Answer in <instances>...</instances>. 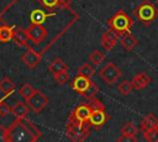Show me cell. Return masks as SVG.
I'll list each match as a JSON object with an SVG mask.
<instances>
[{"label": "cell", "mask_w": 158, "mask_h": 142, "mask_svg": "<svg viewBox=\"0 0 158 142\" xmlns=\"http://www.w3.org/2000/svg\"><path fill=\"white\" fill-rule=\"evenodd\" d=\"M53 78H54V81L57 84L64 85L69 80V73H68V70H63V72H59V73L53 74Z\"/></svg>", "instance_id": "obj_28"}, {"label": "cell", "mask_w": 158, "mask_h": 142, "mask_svg": "<svg viewBox=\"0 0 158 142\" xmlns=\"http://www.w3.org/2000/svg\"><path fill=\"white\" fill-rule=\"evenodd\" d=\"M109 120H110V115L106 114L105 105L102 104V101H100L99 99L95 98L94 99V107H93V111L89 116L88 123L90 125V127L100 130Z\"/></svg>", "instance_id": "obj_6"}, {"label": "cell", "mask_w": 158, "mask_h": 142, "mask_svg": "<svg viewBox=\"0 0 158 142\" xmlns=\"http://www.w3.org/2000/svg\"><path fill=\"white\" fill-rule=\"evenodd\" d=\"M154 128H158V119L156 117V115L153 112H148L141 121L139 130L143 132V131H149V130H154Z\"/></svg>", "instance_id": "obj_17"}, {"label": "cell", "mask_w": 158, "mask_h": 142, "mask_svg": "<svg viewBox=\"0 0 158 142\" xmlns=\"http://www.w3.org/2000/svg\"><path fill=\"white\" fill-rule=\"evenodd\" d=\"M28 111H30V107H28L27 102H23V101H17V102L11 107V114H12L15 117H17V119L27 117Z\"/></svg>", "instance_id": "obj_18"}, {"label": "cell", "mask_w": 158, "mask_h": 142, "mask_svg": "<svg viewBox=\"0 0 158 142\" xmlns=\"http://www.w3.org/2000/svg\"><path fill=\"white\" fill-rule=\"evenodd\" d=\"M70 86L75 93H78L79 95L84 96L88 100L95 99L100 91V88L98 86V84L94 80H91V78H88V77H84L80 74H77V77L73 79Z\"/></svg>", "instance_id": "obj_2"}, {"label": "cell", "mask_w": 158, "mask_h": 142, "mask_svg": "<svg viewBox=\"0 0 158 142\" xmlns=\"http://www.w3.org/2000/svg\"><path fill=\"white\" fill-rule=\"evenodd\" d=\"M48 70L52 73V74H56V73H59V72H63V70H68V65L63 62V59L60 58H54L49 65H48Z\"/></svg>", "instance_id": "obj_21"}, {"label": "cell", "mask_w": 158, "mask_h": 142, "mask_svg": "<svg viewBox=\"0 0 158 142\" xmlns=\"http://www.w3.org/2000/svg\"><path fill=\"white\" fill-rule=\"evenodd\" d=\"M138 133V128L131 122H125L123 126L121 127V136H125V137H132V138H136V135Z\"/></svg>", "instance_id": "obj_22"}, {"label": "cell", "mask_w": 158, "mask_h": 142, "mask_svg": "<svg viewBox=\"0 0 158 142\" xmlns=\"http://www.w3.org/2000/svg\"><path fill=\"white\" fill-rule=\"evenodd\" d=\"M10 114H11V107H10L5 101L0 100V116L5 117V116H7V115H10Z\"/></svg>", "instance_id": "obj_30"}, {"label": "cell", "mask_w": 158, "mask_h": 142, "mask_svg": "<svg viewBox=\"0 0 158 142\" xmlns=\"http://www.w3.org/2000/svg\"><path fill=\"white\" fill-rule=\"evenodd\" d=\"M15 88H16L15 83H14L9 77H4V78L0 80V91H1V93L9 95V94H11V93L15 90Z\"/></svg>", "instance_id": "obj_23"}, {"label": "cell", "mask_w": 158, "mask_h": 142, "mask_svg": "<svg viewBox=\"0 0 158 142\" xmlns=\"http://www.w3.org/2000/svg\"><path fill=\"white\" fill-rule=\"evenodd\" d=\"M27 35L30 37V40L35 43V44H40L41 42H43L47 37V30L43 25H37V23H31L27 28Z\"/></svg>", "instance_id": "obj_11"}, {"label": "cell", "mask_w": 158, "mask_h": 142, "mask_svg": "<svg viewBox=\"0 0 158 142\" xmlns=\"http://www.w3.org/2000/svg\"><path fill=\"white\" fill-rule=\"evenodd\" d=\"M36 90H37V89H35L31 84L25 83V84H22V86L20 88L19 94H20V96H21V98H23L25 100H27V99H30V98L35 94V91H36Z\"/></svg>", "instance_id": "obj_24"}, {"label": "cell", "mask_w": 158, "mask_h": 142, "mask_svg": "<svg viewBox=\"0 0 158 142\" xmlns=\"http://www.w3.org/2000/svg\"><path fill=\"white\" fill-rule=\"evenodd\" d=\"M132 90H133V86H132L131 80H122V81L117 85V91H118L122 96H127L128 94H131Z\"/></svg>", "instance_id": "obj_25"}, {"label": "cell", "mask_w": 158, "mask_h": 142, "mask_svg": "<svg viewBox=\"0 0 158 142\" xmlns=\"http://www.w3.org/2000/svg\"><path fill=\"white\" fill-rule=\"evenodd\" d=\"M151 81H152V78H151L146 72H139V73H137V74L132 78V80H131L132 86H133V89H136V90H142V89L147 88V86L151 84Z\"/></svg>", "instance_id": "obj_14"}, {"label": "cell", "mask_w": 158, "mask_h": 142, "mask_svg": "<svg viewBox=\"0 0 158 142\" xmlns=\"http://www.w3.org/2000/svg\"><path fill=\"white\" fill-rule=\"evenodd\" d=\"M156 5H157V6H158V0H156Z\"/></svg>", "instance_id": "obj_33"}, {"label": "cell", "mask_w": 158, "mask_h": 142, "mask_svg": "<svg viewBox=\"0 0 158 142\" xmlns=\"http://www.w3.org/2000/svg\"><path fill=\"white\" fill-rule=\"evenodd\" d=\"M99 75L107 85H114L122 75V72L118 67H116L115 63L109 62L99 70Z\"/></svg>", "instance_id": "obj_7"}, {"label": "cell", "mask_w": 158, "mask_h": 142, "mask_svg": "<svg viewBox=\"0 0 158 142\" xmlns=\"http://www.w3.org/2000/svg\"><path fill=\"white\" fill-rule=\"evenodd\" d=\"M12 41H14L17 46H20V47H30V44H28L30 37H28V35H27L26 28H21V27L15 28V30H14Z\"/></svg>", "instance_id": "obj_15"}, {"label": "cell", "mask_w": 158, "mask_h": 142, "mask_svg": "<svg viewBox=\"0 0 158 142\" xmlns=\"http://www.w3.org/2000/svg\"><path fill=\"white\" fill-rule=\"evenodd\" d=\"M143 137L148 142H158V128L149 130V131H143Z\"/></svg>", "instance_id": "obj_29"}, {"label": "cell", "mask_w": 158, "mask_h": 142, "mask_svg": "<svg viewBox=\"0 0 158 142\" xmlns=\"http://www.w3.org/2000/svg\"><path fill=\"white\" fill-rule=\"evenodd\" d=\"M65 133L67 137L72 141L75 142L85 141L86 137L90 135V125L88 122H80L69 117L65 126Z\"/></svg>", "instance_id": "obj_5"}, {"label": "cell", "mask_w": 158, "mask_h": 142, "mask_svg": "<svg viewBox=\"0 0 158 142\" xmlns=\"http://www.w3.org/2000/svg\"><path fill=\"white\" fill-rule=\"evenodd\" d=\"M42 136L41 130L26 117L17 119L6 127L5 142H35Z\"/></svg>", "instance_id": "obj_1"}, {"label": "cell", "mask_w": 158, "mask_h": 142, "mask_svg": "<svg viewBox=\"0 0 158 142\" xmlns=\"http://www.w3.org/2000/svg\"><path fill=\"white\" fill-rule=\"evenodd\" d=\"M28 107L35 112V114H40L48 104V98L44 93H42L41 90H36L35 94L26 100Z\"/></svg>", "instance_id": "obj_8"}, {"label": "cell", "mask_w": 158, "mask_h": 142, "mask_svg": "<svg viewBox=\"0 0 158 142\" xmlns=\"http://www.w3.org/2000/svg\"><path fill=\"white\" fill-rule=\"evenodd\" d=\"M6 141V127L0 126V142Z\"/></svg>", "instance_id": "obj_31"}, {"label": "cell", "mask_w": 158, "mask_h": 142, "mask_svg": "<svg viewBox=\"0 0 158 142\" xmlns=\"http://www.w3.org/2000/svg\"><path fill=\"white\" fill-rule=\"evenodd\" d=\"M14 30H15V26L1 25L0 26V42H2V43L10 42L14 36Z\"/></svg>", "instance_id": "obj_20"}, {"label": "cell", "mask_w": 158, "mask_h": 142, "mask_svg": "<svg viewBox=\"0 0 158 142\" xmlns=\"http://www.w3.org/2000/svg\"><path fill=\"white\" fill-rule=\"evenodd\" d=\"M78 74L84 75V77H88V78H93L94 74H95V69L93 68L91 64L84 63V64H81V65L78 68Z\"/></svg>", "instance_id": "obj_27"}, {"label": "cell", "mask_w": 158, "mask_h": 142, "mask_svg": "<svg viewBox=\"0 0 158 142\" xmlns=\"http://www.w3.org/2000/svg\"><path fill=\"white\" fill-rule=\"evenodd\" d=\"M37 2L47 10L62 9V10H72V0H37Z\"/></svg>", "instance_id": "obj_13"}, {"label": "cell", "mask_w": 158, "mask_h": 142, "mask_svg": "<svg viewBox=\"0 0 158 142\" xmlns=\"http://www.w3.org/2000/svg\"><path fill=\"white\" fill-rule=\"evenodd\" d=\"M41 58H42V56H41L38 52H36L33 48H31V47H27V51L21 56L22 63H23L28 69H35V68L40 64Z\"/></svg>", "instance_id": "obj_12"}, {"label": "cell", "mask_w": 158, "mask_h": 142, "mask_svg": "<svg viewBox=\"0 0 158 142\" xmlns=\"http://www.w3.org/2000/svg\"><path fill=\"white\" fill-rule=\"evenodd\" d=\"M133 15L141 23L148 26L158 17V6L149 0H142L133 10Z\"/></svg>", "instance_id": "obj_4"}, {"label": "cell", "mask_w": 158, "mask_h": 142, "mask_svg": "<svg viewBox=\"0 0 158 142\" xmlns=\"http://www.w3.org/2000/svg\"><path fill=\"white\" fill-rule=\"evenodd\" d=\"M106 23H107L109 28H112L121 36L126 32H131V28L133 26V19L126 11L118 10L111 17L107 19Z\"/></svg>", "instance_id": "obj_3"}, {"label": "cell", "mask_w": 158, "mask_h": 142, "mask_svg": "<svg viewBox=\"0 0 158 142\" xmlns=\"http://www.w3.org/2000/svg\"><path fill=\"white\" fill-rule=\"evenodd\" d=\"M120 41V35L114 31L112 28H109L107 31H105L101 37H100V43H101V47L104 48V51L106 52H110L115 48V46L117 44V42Z\"/></svg>", "instance_id": "obj_10"}, {"label": "cell", "mask_w": 158, "mask_h": 142, "mask_svg": "<svg viewBox=\"0 0 158 142\" xmlns=\"http://www.w3.org/2000/svg\"><path fill=\"white\" fill-rule=\"evenodd\" d=\"M105 59V53L102 51H99V49H94L90 54H89V61L95 64V65H99L102 63V61Z\"/></svg>", "instance_id": "obj_26"}, {"label": "cell", "mask_w": 158, "mask_h": 142, "mask_svg": "<svg viewBox=\"0 0 158 142\" xmlns=\"http://www.w3.org/2000/svg\"><path fill=\"white\" fill-rule=\"evenodd\" d=\"M93 107H94V99L93 100H89L88 104H80V105H78L72 111V114L69 115V117L73 119V120L80 121V122H88L89 116H90V114L93 111Z\"/></svg>", "instance_id": "obj_9"}, {"label": "cell", "mask_w": 158, "mask_h": 142, "mask_svg": "<svg viewBox=\"0 0 158 142\" xmlns=\"http://www.w3.org/2000/svg\"><path fill=\"white\" fill-rule=\"evenodd\" d=\"M53 14H48L41 9H35L33 11H31L30 14V21L31 23H37V25H42L48 16H52Z\"/></svg>", "instance_id": "obj_19"}, {"label": "cell", "mask_w": 158, "mask_h": 142, "mask_svg": "<svg viewBox=\"0 0 158 142\" xmlns=\"http://www.w3.org/2000/svg\"><path fill=\"white\" fill-rule=\"evenodd\" d=\"M120 44L122 46L123 49H126L127 52H131L138 44V41L133 35H131V32H126L120 36Z\"/></svg>", "instance_id": "obj_16"}, {"label": "cell", "mask_w": 158, "mask_h": 142, "mask_svg": "<svg viewBox=\"0 0 158 142\" xmlns=\"http://www.w3.org/2000/svg\"><path fill=\"white\" fill-rule=\"evenodd\" d=\"M117 142H136V138L132 137H125V136H120L117 140Z\"/></svg>", "instance_id": "obj_32"}]
</instances>
